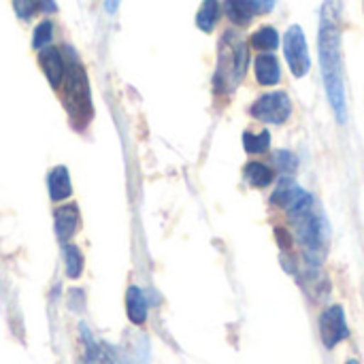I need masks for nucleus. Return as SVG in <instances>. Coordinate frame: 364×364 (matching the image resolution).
Segmentation results:
<instances>
[{
	"label": "nucleus",
	"mask_w": 364,
	"mask_h": 364,
	"mask_svg": "<svg viewBox=\"0 0 364 364\" xmlns=\"http://www.w3.org/2000/svg\"><path fill=\"white\" fill-rule=\"evenodd\" d=\"M245 179L254 188H267L273 181V171L262 162H250L245 166Z\"/></svg>",
	"instance_id": "nucleus-17"
},
{
	"label": "nucleus",
	"mask_w": 364,
	"mask_h": 364,
	"mask_svg": "<svg viewBox=\"0 0 364 364\" xmlns=\"http://www.w3.org/2000/svg\"><path fill=\"white\" fill-rule=\"evenodd\" d=\"M51 36H53V23H51V21H41V23L34 28L32 47H34V49H45V47L51 43Z\"/></svg>",
	"instance_id": "nucleus-23"
},
{
	"label": "nucleus",
	"mask_w": 364,
	"mask_h": 364,
	"mask_svg": "<svg viewBox=\"0 0 364 364\" xmlns=\"http://www.w3.org/2000/svg\"><path fill=\"white\" fill-rule=\"evenodd\" d=\"M79 335H81L83 346H85L83 364H115L113 363L111 352H109L105 346H98V343L92 339V333L87 331V326H85V324H81V326H79Z\"/></svg>",
	"instance_id": "nucleus-12"
},
{
	"label": "nucleus",
	"mask_w": 364,
	"mask_h": 364,
	"mask_svg": "<svg viewBox=\"0 0 364 364\" xmlns=\"http://www.w3.org/2000/svg\"><path fill=\"white\" fill-rule=\"evenodd\" d=\"M36 11V0H15V13L21 19H30Z\"/></svg>",
	"instance_id": "nucleus-24"
},
{
	"label": "nucleus",
	"mask_w": 364,
	"mask_h": 364,
	"mask_svg": "<svg viewBox=\"0 0 364 364\" xmlns=\"http://www.w3.org/2000/svg\"><path fill=\"white\" fill-rule=\"evenodd\" d=\"M53 222H55V237L62 243H68L70 237L77 232V226H79V211H77V207L75 205L58 207L55 213H53Z\"/></svg>",
	"instance_id": "nucleus-9"
},
{
	"label": "nucleus",
	"mask_w": 364,
	"mask_h": 364,
	"mask_svg": "<svg viewBox=\"0 0 364 364\" xmlns=\"http://www.w3.org/2000/svg\"><path fill=\"white\" fill-rule=\"evenodd\" d=\"M252 47L260 49V51H271L275 47H279V34L275 28L271 26H262L258 32L252 34Z\"/></svg>",
	"instance_id": "nucleus-19"
},
{
	"label": "nucleus",
	"mask_w": 364,
	"mask_h": 364,
	"mask_svg": "<svg viewBox=\"0 0 364 364\" xmlns=\"http://www.w3.org/2000/svg\"><path fill=\"white\" fill-rule=\"evenodd\" d=\"M247 2L252 4V9L256 13H269V11H273L277 0H247Z\"/></svg>",
	"instance_id": "nucleus-25"
},
{
	"label": "nucleus",
	"mask_w": 364,
	"mask_h": 364,
	"mask_svg": "<svg viewBox=\"0 0 364 364\" xmlns=\"http://www.w3.org/2000/svg\"><path fill=\"white\" fill-rule=\"evenodd\" d=\"M126 314L134 326H141L147 320V299L139 286H130L126 292Z\"/></svg>",
	"instance_id": "nucleus-11"
},
{
	"label": "nucleus",
	"mask_w": 364,
	"mask_h": 364,
	"mask_svg": "<svg viewBox=\"0 0 364 364\" xmlns=\"http://www.w3.org/2000/svg\"><path fill=\"white\" fill-rule=\"evenodd\" d=\"M64 81H66V109L73 113V117H87L90 107H92L87 75L75 55H70Z\"/></svg>",
	"instance_id": "nucleus-4"
},
{
	"label": "nucleus",
	"mask_w": 364,
	"mask_h": 364,
	"mask_svg": "<svg viewBox=\"0 0 364 364\" xmlns=\"http://www.w3.org/2000/svg\"><path fill=\"white\" fill-rule=\"evenodd\" d=\"M119 2H122V0H105V9H107V13H111V15H113V13L119 9Z\"/></svg>",
	"instance_id": "nucleus-27"
},
{
	"label": "nucleus",
	"mask_w": 364,
	"mask_h": 364,
	"mask_svg": "<svg viewBox=\"0 0 364 364\" xmlns=\"http://www.w3.org/2000/svg\"><path fill=\"white\" fill-rule=\"evenodd\" d=\"M273 162H275L277 171H279L284 177L294 175V171H296V166H299V160H296V158H294V154H292V151H288V149L277 151V154H275V158H273Z\"/></svg>",
	"instance_id": "nucleus-22"
},
{
	"label": "nucleus",
	"mask_w": 364,
	"mask_h": 364,
	"mask_svg": "<svg viewBox=\"0 0 364 364\" xmlns=\"http://www.w3.org/2000/svg\"><path fill=\"white\" fill-rule=\"evenodd\" d=\"M288 215L290 222L296 230V239L303 245L309 264H320L324 258V252L328 247V222L326 218L316 209L314 196L307 194L303 188L296 194V198L288 205Z\"/></svg>",
	"instance_id": "nucleus-2"
},
{
	"label": "nucleus",
	"mask_w": 364,
	"mask_h": 364,
	"mask_svg": "<svg viewBox=\"0 0 364 364\" xmlns=\"http://www.w3.org/2000/svg\"><path fill=\"white\" fill-rule=\"evenodd\" d=\"M320 66H322L328 102L337 119L343 124L348 117V100H346V77H343V58H341V32L337 19V4L333 0H328L322 9Z\"/></svg>",
	"instance_id": "nucleus-1"
},
{
	"label": "nucleus",
	"mask_w": 364,
	"mask_h": 364,
	"mask_svg": "<svg viewBox=\"0 0 364 364\" xmlns=\"http://www.w3.org/2000/svg\"><path fill=\"white\" fill-rule=\"evenodd\" d=\"M220 19V2L218 0H205L196 13V26L203 32H211Z\"/></svg>",
	"instance_id": "nucleus-16"
},
{
	"label": "nucleus",
	"mask_w": 364,
	"mask_h": 364,
	"mask_svg": "<svg viewBox=\"0 0 364 364\" xmlns=\"http://www.w3.org/2000/svg\"><path fill=\"white\" fill-rule=\"evenodd\" d=\"M275 237H277V241H279V245L284 250H290L292 247V239H290V235H288L286 228H275Z\"/></svg>",
	"instance_id": "nucleus-26"
},
{
	"label": "nucleus",
	"mask_w": 364,
	"mask_h": 364,
	"mask_svg": "<svg viewBox=\"0 0 364 364\" xmlns=\"http://www.w3.org/2000/svg\"><path fill=\"white\" fill-rule=\"evenodd\" d=\"M47 188H49V198L60 203V200H66L73 192V186H70V175H68V168L66 166H55L49 171V177H47Z\"/></svg>",
	"instance_id": "nucleus-10"
},
{
	"label": "nucleus",
	"mask_w": 364,
	"mask_h": 364,
	"mask_svg": "<svg viewBox=\"0 0 364 364\" xmlns=\"http://www.w3.org/2000/svg\"><path fill=\"white\" fill-rule=\"evenodd\" d=\"M269 145H271V134L267 130L260 132V134H252V132L243 134V147L250 154H262V151L269 149Z\"/></svg>",
	"instance_id": "nucleus-21"
},
{
	"label": "nucleus",
	"mask_w": 364,
	"mask_h": 364,
	"mask_svg": "<svg viewBox=\"0 0 364 364\" xmlns=\"http://www.w3.org/2000/svg\"><path fill=\"white\" fill-rule=\"evenodd\" d=\"M320 335H322V341L328 350H333L337 343H341L343 339L350 337V328L346 324V314L339 305L328 307L320 316Z\"/></svg>",
	"instance_id": "nucleus-7"
},
{
	"label": "nucleus",
	"mask_w": 364,
	"mask_h": 364,
	"mask_svg": "<svg viewBox=\"0 0 364 364\" xmlns=\"http://www.w3.org/2000/svg\"><path fill=\"white\" fill-rule=\"evenodd\" d=\"M119 363L122 364H147L149 363V348L145 335H134L126 348L119 350Z\"/></svg>",
	"instance_id": "nucleus-13"
},
{
	"label": "nucleus",
	"mask_w": 364,
	"mask_h": 364,
	"mask_svg": "<svg viewBox=\"0 0 364 364\" xmlns=\"http://www.w3.org/2000/svg\"><path fill=\"white\" fill-rule=\"evenodd\" d=\"M256 79L262 85H275L282 79V68L275 55L271 53H260L256 58Z\"/></svg>",
	"instance_id": "nucleus-14"
},
{
	"label": "nucleus",
	"mask_w": 364,
	"mask_h": 364,
	"mask_svg": "<svg viewBox=\"0 0 364 364\" xmlns=\"http://www.w3.org/2000/svg\"><path fill=\"white\" fill-rule=\"evenodd\" d=\"M292 113V102L286 92H271L252 105V115L264 124H284Z\"/></svg>",
	"instance_id": "nucleus-6"
},
{
	"label": "nucleus",
	"mask_w": 364,
	"mask_h": 364,
	"mask_svg": "<svg viewBox=\"0 0 364 364\" xmlns=\"http://www.w3.org/2000/svg\"><path fill=\"white\" fill-rule=\"evenodd\" d=\"M38 64H41L47 81H49V85L60 87L64 77H66V62H64L62 53L55 47H45V49H41Z\"/></svg>",
	"instance_id": "nucleus-8"
},
{
	"label": "nucleus",
	"mask_w": 364,
	"mask_h": 364,
	"mask_svg": "<svg viewBox=\"0 0 364 364\" xmlns=\"http://www.w3.org/2000/svg\"><path fill=\"white\" fill-rule=\"evenodd\" d=\"M284 53L290 64V70L294 77H305L309 73L311 60H309V49L307 41L303 34L301 26H290L284 34Z\"/></svg>",
	"instance_id": "nucleus-5"
},
{
	"label": "nucleus",
	"mask_w": 364,
	"mask_h": 364,
	"mask_svg": "<svg viewBox=\"0 0 364 364\" xmlns=\"http://www.w3.org/2000/svg\"><path fill=\"white\" fill-rule=\"evenodd\" d=\"M346 364H360L358 360H350V363H346Z\"/></svg>",
	"instance_id": "nucleus-28"
},
{
	"label": "nucleus",
	"mask_w": 364,
	"mask_h": 364,
	"mask_svg": "<svg viewBox=\"0 0 364 364\" xmlns=\"http://www.w3.org/2000/svg\"><path fill=\"white\" fill-rule=\"evenodd\" d=\"M247 64H250V53L245 43L237 34L226 32L220 43V64H218L215 81L226 90L235 87L243 79Z\"/></svg>",
	"instance_id": "nucleus-3"
},
{
	"label": "nucleus",
	"mask_w": 364,
	"mask_h": 364,
	"mask_svg": "<svg viewBox=\"0 0 364 364\" xmlns=\"http://www.w3.org/2000/svg\"><path fill=\"white\" fill-rule=\"evenodd\" d=\"M224 9H226L228 19L237 26H247L252 21V17L256 15V11L252 9V4L247 0H226Z\"/></svg>",
	"instance_id": "nucleus-15"
},
{
	"label": "nucleus",
	"mask_w": 364,
	"mask_h": 364,
	"mask_svg": "<svg viewBox=\"0 0 364 364\" xmlns=\"http://www.w3.org/2000/svg\"><path fill=\"white\" fill-rule=\"evenodd\" d=\"M301 192V188L290 179V177H286L282 183H279V188L273 192V196H271V203L273 205H277V207H284V209H288V205L296 198V194Z\"/></svg>",
	"instance_id": "nucleus-20"
},
{
	"label": "nucleus",
	"mask_w": 364,
	"mask_h": 364,
	"mask_svg": "<svg viewBox=\"0 0 364 364\" xmlns=\"http://www.w3.org/2000/svg\"><path fill=\"white\" fill-rule=\"evenodd\" d=\"M64 267H66V275L70 279H79L83 273V254L73 243L64 245Z\"/></svg>",
	"instance_id": "nucleus-18"
}]
</instances>
